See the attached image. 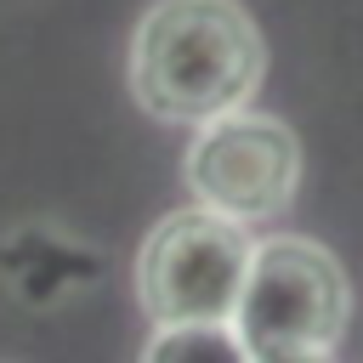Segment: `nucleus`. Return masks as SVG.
I'll return each instance as SVG.
<instances>
[{
    "label": "nucleus",
    "instance_id": "4",
    "mask_svg": "<svg viewBox=\"0 0 363 363\" xmlns=\"http://www.w3.org/2000/svg\"><path fill=\"white\" fill-rule=\"evenodd\" d=\"M182 182L204 210L244 221V227H261L295 204L301 142L284 119L238 108V113L199 125V136L182 153Z\"/></svg>",
    "mask_w": 363,
    "mask_h": 363
},
{
    "label": "nucleus",
    "instance_id": "2",
    "mask_svg": "<svg viewBox=\"0 0 363 363\" xmlns=\"http://www.w3.org/2000/svg\"><path fill=\"white\" fill-rule=\"evenodd\" d=\"M255 238L204 204L170 210L136 250V306L159 323H233Z\"/></svg>",
    "mask_w": 363,
    "mask_h": 363
},
{
    "label": "nucleus",
    "instance_id": "3",
    "mask_svg": "<svg viewBox=\"0 0 363 363\" xmlns=\"http://www.w3.org/2000/svg\"><path fill=\"white\" fill-rule=\"evenodd\" d=\"M352 312V289L340 261L295 233L261 238L250 255V278L233 312V329L250 352H284V346H323L335 352Z\"/></svg>",
    "mask_w": 363,
    "mask_h": 363
},
{
    "label": "nucleus",
    "instance_id": "5",
    "mask_svg": "<svg viewBox=\"0 0 363 363\" xmlns=\"http://www.w3.org/2000/svg\"><path fill=\"white\" fill-rule=\"evenodd\" d=\"M142 363H250V346L233 323H159Z\"/></svg>",
    "mask_w": 363,
    "mask_h": 363
},
{
    "label": "nucleus",
    "instance_id": "1",
    "mask_svg": "<svg viewBox=\"0 0 363 363\" xmlns=\"http://www.w3.org/2000/svg\"><path fill=\"white\" fill-rule=\"evenodd\" d=\"M267 74V45L238 0H153L130 34V96L164 125L238 113Z\"/></svg>",
    "mask_w": 363,
    "mask_h": 363
},
{
    "label": "nucleus",
    "instance_id": "6",
    "mask_svg": "<svg viewBox=\"0 0 363 363\" xmlns=\"http://www.w3.org/2000/svg\"><path fill=\"white\" fill-rule=\"evenodd\" d=\"M250 363H335L323 346H284V352H250Z\"/></svg>",
    "mask_w": 363,
    "mask_h": 363
}]
</instances>
